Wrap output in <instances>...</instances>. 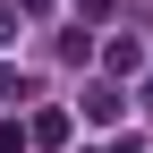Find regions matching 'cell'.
Masks as SVG:
<instances>
[{"mask_svg":"<svg viewBox=\"0 0 153 153\" xmlns=\"http://www.w3.org/2000/svg\"><path fill=\"white\" fill-rule=\"evenodd\" d=\"M119 111H128L119 85H85V119H94V128H119Z\"/></svg>","mask_w":153,"mask_h":153,"instance_id":"obj_1","label":"cell"},{"mask_svg":"<svg viewBox=\"0 0 153 153\" xmlns=\"http://www.w3.org/2000/svg\"><path fill=\"white\" fill-rule=\"evenodd\" d=\"M26 136L43 145V153H60V145H68V111H34V128H26Z\"/></svg>","mask_w":153,"mask_h":153,"instance_id":"obj_2","label":"cell"},{"mask_svg":"<svg viewBox=\"0 0 153 153\" xmlns=\"http://www.w3.org/2000/svg\"><path fill=\"white\" fill-rule=\"evenodd\" d=\"M17 94H26V76H17V68H0V102H17Z\"/></svg>","mask_w":153,"mask_h":153,"instance_id":"obj_3","label":"cell"},{"mask_svg":"<svg viewBox=\"0 0 153 153\" xmlns=\"http://www.w3.org/2000/svg\"><path fill=\"white\" fill-rule=\"evenodd\" d=\"M102 153H145V145H136V136H111V145H102Z\"/></svg>","mask_w":153,"mask_h":153,"instance_id":"obj_4","label":"cell"},{"mask_svg":"<svg viewBox=\"0 0 153 153\" xmlns=\"http://www.w3.org/2000/svg\"><path fill=\"white\" fill-rule=\"evenodd\" d=\"M17 9H34V17H43V9H51V0H17Z\"/></svg>","mask_w":153,"mask_h":153,"instance_id":"obj_5","label":"cell"},{"mask_svg":"<svg viewBox=\"0 0 153 153\" xmlns=\"http://www.w3.org/2000/svg\"><path fill=\"white\" fill-rule=\"evenodd\" d=\"M9 34H17V26H9V9H0V43H9Z\"/></svg>","mask_w":153,"mask_h":153,"instance_id":"obj_6","label":"cell"}]
</instances>
